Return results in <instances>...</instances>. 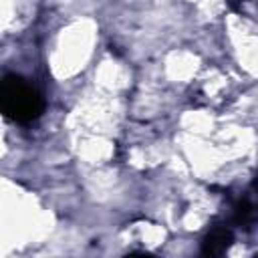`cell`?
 <instances>
[{"label": "cell", "instance_id": "2", "mask_svg": "<svg viewBox=\"0 0 258 258\" xmlns=\"http://www.w3.org/2000/svg\"><path fill=\"white\" fill-rule=\"evenodd\" d=\"M232 242H234L232 230L226 228V226H216L202 240L200 256L202 258H224L226 252H228V248L232 246Z\"/></svg>", "mask_w": 258, "mask_h": 258}, {"label": "cell", "instance_id": "3", "mask_svg": "<svg viewBox=\"0 0 258 258\" xmlns=\"http://www.w3.org/2000/svg\"><path fill=\"white\" fill-rule=\"evenodd\" d=\"M125 258H153V256H149V254H141V252H135V254H129V256H125Z\"/></svg>", "mask_w": 258, "mask_h": 258}, {"label": "cell", "instance_id": "1", "mask_svg": "<svg viewBox=\"0 0 258 258\" xmlns=\"http://www.w3.org/2000/svg\"><path fill=\"white\" fill-rule=\"evenodd\" d=\"M0 105L2 113L16 123L34 121L44 109L40 93L18 75L4 77L0 85Z\"/></svg>", "mask_w": 258, "mask_h": 258}]
</instances>
